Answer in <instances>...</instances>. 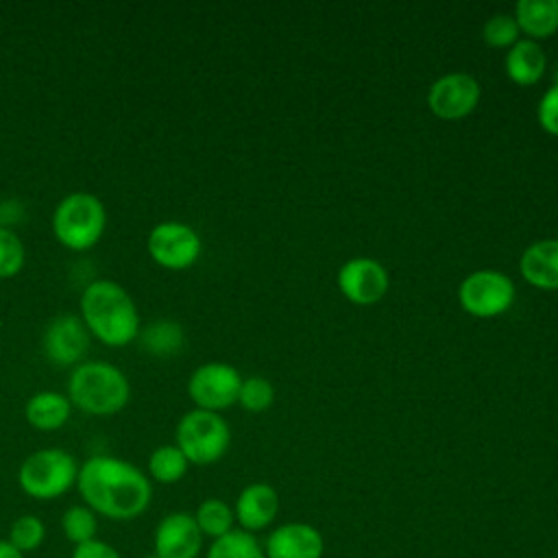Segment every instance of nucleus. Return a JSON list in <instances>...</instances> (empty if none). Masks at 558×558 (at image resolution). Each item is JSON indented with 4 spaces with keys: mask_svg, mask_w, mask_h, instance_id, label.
<instances>
[{
    "mask_svg": "<svg viewBox=\"0 0 558 558\" xmlns=\"http://www.w3.org/2000/svg\"><path fill=\"white\" fill-rule=\"evenodd\" d=\"M205 558H266V554L255 534L235 527L229 534L211 541Z\"/></svg>",
    "mask_w": 558,
    "mask_h": 558,
    "instance_id": "5701e85b",
    "label": "nucleus"
},
{
    "mask_svg": "<svg viewBox=\"0 0 558 558\" xmlns=\"http://www.w3.org/2000/svg\"><path fill=\"white\" fill-rule=\"evenodd\" d=\"M519 33H521L519 24L510 13L490 15L482 28L484 41L493 48H510L512 44L519 41Z\"/></svg>",
    "mask_w": 558,
    "mask_h": 558,
    "instance_id": "cd10ccee",
    "label": "nucleus"
},
{
    "mask_svg": "<svg viewBox=\"0 0 558 558\" xmlns=\"http://www.w3.org/2000/svg\"><path fill=\"white\" fill-rule=\"evenodd\" d=\"M76 490L83 504L109 521H133L153 501L150 477L129 460L92 456L78 466Z\"/></svg>",
    "mask_w": 558,
    "mask_h": 558,
    "instance_id": "f257e3e1",
    "label": "nucleus"
},
{
    "mask_svg": "<svg viewBox=\"0 0 558 558\" xmlns=\"http://www.w3.org/2000/svg\"><path fill=\"white\" fill-rule=\"evenodd\" d=\"M70 414H72V403L68 395H61L54 390L35 392L24 405L26 423L39 432L61 429L70 421Z\"/></svg>",
    "mask_w": 558,
    "mask_h": 558,
    "instance_id": "f3484780",
    "label": "nucleus"
},
{
    "mask_svg": "<svg viewBox=\"0 0 558 558\" xmlns=\"http://www.w3.org/2000/svg\"><path fill=\"white\" fill-rule=\"evenodd\" d=\"M137 338L148 353L161 357L179 353L185 344L183 327L174 320H155L148 327H144Z\"/></svg>",
    "mask_w": 558,
    "mask_h": 558,
    "instance_id": "412c9836",
    "label": "nucleus"
},
{
    "mask_svg": "<svg viewBox=\"0 0 558 558\" xmlns=\"http://www.w3.org/2000/svg\"><path fill=\"white\" fill-rule=\"evenodd\" d=\"M480 83L466 72H449L436 78L427 92V105L442 120H460L480 102Z\"/></svg>",
    "mask_w": 558,
    "mask_h": 558,
    "instance_id": "9b49d317",
    "label": "nucleus"
},
{
    "mask_svg": "<svg viewBox=\"0 0 558 558\" xmlns=\"http://www.w3.org/2000/svg\"><path fill=\"white\" fill-rule=\"evenodd\" d=\"M76 458L61 447L37 449L24 458L17 469V484L24 495L37 501L63 497L78 477Z\"/></svg>",
    "mask_w": 558,
    "mask_h": 558,
    "instance_id": "39448f33",
    "label": "nucleus"
},
{
    "mask_svg": "<svg viewBox=\"0 0 558 558\" xmlns=\"http://www.w3.org/2000/svg\"><path fill=\"white\" fill-rule=\"evenodd\" d=\"M0 558H24V554L17 551L9 541H0Z\"/></svg>",
    "mask_w": 558,
    "mask_h": 558,
    "instance_id": "7c9ffc66",
    "label": "nucleus"
},
{
    "mask_svg": "<svg viewBox=\"0 0 558 558\" xmlns=\"http://www.w3.org/2000/svg\"><path fill=\"white\" fill-rule=\"evenodd\" d=\"M231 442L227 421L218 412L190 410L185 412L174 429V445L183 451L190 464L207 466L218 462Z\"/></svg>",
    "mask_w": 558,
    "mask_h": 558,
    "instance_id": "423d86ee",
    "label": "nucleus"
},
{
    "mask_svg": "<svg viewBox=\"0 0 558 558\" xmlns=\"http://www.w3.org/2000/svg\"><path fill=\"white\" fill-rule=\"evenodd\" d=\"M523 279L543 290H558V238L532 242L519 259Z\"/></svg>",
    "mask_w": 558,
    "mask_h": 558,
    "instance_id": "dca6fc26",
    "label": "nucleus"
},
{
    "mask_svg": "<svg viewBox=\"0 0 558 558\" xmlns=\"http://www.w3.org/2000/svg\"><path fill=\"white\" fill-rule=\"evenodd\" d=\"M242 375L227 362H205L187 379V395L198 410L220 412L238 401Z\"/></svg>",
    "mask_w": 558,
    "mask_h": 558,
    "instance_id": "1a4fd4ad",
    "label": "nucleus"
},
{
    "mask_svg": "<svg viewBox=\"0 0 558 558\" xmlns=\"http://www.w3.org/2000/svg\"><path fill=\"white\" fill-rule=\"evenodd\" d=\"M538 122L541 126L551 133L558 135V83H554L538 100V109H536Z\"/></svg>",
    "mask_w": 558,
    "mask_h": 558,
    "instance_id": "c85d7f7f",
    "label": "nucleus"
},
{
    "mask_svg": "<svg viewBox=\"0 0 558 558\" xmlns=\"http://www.w3.org/2000/svg\"><path fill=\"white\" fill-rule=\"evenodd\" d=\"M50 225L61 246L70 251H87L105 235L107 209L92 192H70L52 209Z\"/></svg>",
    "mask_w": 558,
    "mask_h": 558,
    "instance_id": "20e7f679",
    "label": "nucleus"
},
{
    "mask_svg": "<svg viewBox=\"0 0 558 558\" xmlns=\"http://www.w3.org/2000/svg\"><path fill=\"white\" fill-rule=\"evenodd\" d=\"M78 316L89 336L107 347H126L137 340L140 310L133 296L113 279H94L78 301Z\"/></svg>",
    "mask_w": 558,
    "mask_h": 558,
    "instance_id": "f03ea898",
    "label": "nucleus"
},
{
    "mask_svg": "<svg viewBox=\"0 0 558 558\" xmlns=\"http://www.w3.org/2000/svg\"><path fill=\"white\" fill-rule=\"evenodd\" d=\"M279 512V495L277 490L266 482H253L240 490L235 497L233 514L235 523L244 532H259L266 530Z\"/></svg>",
    "mask_w": 558,
    "mask_h": 558,
    "instance_id": "2eb2a0df",
    "label": "nucleus"
},
{
    "mask_svg": "<svg viewBox=\"0 0 558 558\" xmlns=\"http://www.w3.org/2000/svg\"><path fill=\"white\" fill-rule=\"evenodd\" d=\"M458 299L471 316L493 318L508 312L514 303V283L499 270H475L462 279Z\"/></svg>",
    "mask_w": 558,
    "mask_h": 558,
    "instance_id": "6e6552de",
    "label": "nucleus"
},
{
    "mask_svg": "<svg viewBox=\"0 0 558 558\" xmlns=\"http://www.w3.org/2000/svg\"><path fill=\"white\" fill-rule=\"evenodd\" d=\"M61 532L70 543H74V547L94 541L98 534V514L85 504L70 506L61 514Z\"/></svg>",
    "mask_w": 558,
    "mask_h": 558,
    "instance_id": "b1692460",
    "label": "nucleus"
},
{
    "mask_svg": "<svg viewBox=\"0 0 558 558\" xmlns=\"http://www.w3.org/2000/svg\"><path fill=\"white\" fill-rule=\"evenodd\" d=\"M514 20L530 39L551 37L558 31V0H519Z\"/></svg>",
    "mask_w": 558,
    "mask_h": 558,
    "instance_id": "6ab92c4d",
    "label": "nucleus"
},
{
    "mask_svg": "<svg viewBox=\"0 0 558 558\" xmlns=\"http://www.w3.org/2000/svg\"><path fill=\"white\" fill-rule=\"evenodd\" d=\"M68 399L92 416H111L131 399L126 375L102 360H83L68 377Z\"/></svg>",
    "mask_w": 558,
    "mask_h": 558,
    "instance_id": "7ed1b4c3",
    "label": "nucleus"
},
{
    "mask_svg": "<svg viewBox=\"0 0 558 558\" xmlns=\"http://www.w3.org/2000/svg\"><path fill=\"white\" fill-rule=\"evenodd\" d=\"M187 469L190 462L177 445H159L148 456V477L157 484H177Z\"/></svg>",
    "mask_w": 558,
    "mask_h": 558,
    "instance_id": "4be33fe9",
    "label": "nucleus"
},
{
    "mask_svg": "<svg viewBox=\"0 0 558 558\" xmlns=\"http://www.w3.org/2000/svg\"><path fill=\"white\" fill-rule=\"evenodd\" d=\"M545 52L534 39H519L506 54V74L517 85H534L545 74Z\"/></svg>",
    "mask_w": 558,
    "mask_h": 558,
    "instance_id": "a211bd4d",
    "label": "nucleus"
},
{
    "mask_svg": "<svg viewBox=\"0 0 558 558\" xmlns=\"http://www.w3.org/2000/svg\"><path fill=\"white\" fill-rule=\"evenodd\" d=\"M194 521L203 534V538H220L225 534H229L231 530H235V514L233 508L218 499V497H207L198 504L196 512H194Z\"/></svg>",
    "mask_w": 558,
    "mask_h": 558,
    "instance_id": "aec40b11",
    "label": "nucleus"
},
{
    "mask_svg": "<svg viewBox=\"0 0 558 558\" xmlns=\"http://www.w3.org/2000/svg\"><path fill=\"white\" fill-rule=\"evenodd\" d=\"M323 534L301 521L277 525L264 543L266 558H323Z\"/></svg>",
    "mask_w": 558,
    "mask_h": 558,
    "instance_id": "4468645a",
    "label": "nucleus"
},
{
    "mask_svg": "<svg viewBox=\"0 0 558 558\" xmlns=\"http://www.w3.org/2000/svg\"><path fill=\"white\" fill-rule=\"evenodd\" d=\"M201 549L203 534L192 512H168L155 525L153 551L157 558H198Z\"/></svg>",
    "mask_w": 558,
    "mask_h": 558,
    "instance_id": "f8f14e48",
    "label": "nucleus"
},
{
    "mask_svg": "<svg viewBox=\"0 0 558 558\" xmlns=\"http://www.w3.org/2000/svg\"><path fill=\"white\" fill-rule=\"evenodd\" d=\"M46 538V525L39 517L35 514H20L17 519H13L11 527H9V543L22 551V554H31L35 549L41 547Z\"/></svg>",
    "mask_w": 558,
    "mask_h": 558,
    "instance_id": "393cba45",
    "label": "nucleus"
},
{
    "mask_svg": "<svg viewBox=\"0 0 558 558\" xmlns=\"http://www.w3.org/2000/svg\"><path fill=\"white\" fill-rule=\"evenodd\" d=\"M72 558H122V556L111 543L94 538V541H87L83 545H76L72 549Z\"/></svg>",
    "mask_w": 558,
    "mask_h": 558,
    "instance_id": "c756f323",
    "label": "nucleus"
},
{
    "mask_svg": "<svg viewBox=\"0 0 558 558\" xmlns=\"http://www.w3.org/2000/svg\"><path fill=\"white\" fill-rule=\"evenodd\" d=\"M26 262V251L22 238L9 229L0 227V279L15 277Z\"/></svg>",
    "mask_w": 558,
    "mask_h": 558,
    "instance_id": "a878e982",
    "label": "nucleus"
},
{
    "mask_svg": "<svg viewBox=\"0 0 558 558\" xmlns=\"http://www.w3.org/2000/svg\"><path fill=\"white\" fill-rule=\"evenodd\" d=\"M44 355L50 364L65 368L78 366L89 349V331L76 314H59L54 316L41 338Z\"/></svg>",
    "mask_w": 558,
    "mask_h": 558,
    "instance_id": "9d476101",
    "label": "nucleus"
},
{
    "mask_svg": "<svg viewBox=\"0 0 558 558\" xmlns=\"http://www.w3.org/2000/svg\"><path fill=\"white\" fill-rule=\"evenodd\" d=\"M340 292L355 305L377 303L388 290V272L373 257H351L338 270Z\"/></svg>",
    "mask_w": 558,
    "mask_h": 558,
    "instance_id": "ddd939ff",
    "label": "nucleus"
},
{
    "mask_svg": "<svg viewBox=\"0 0 558 558\" xmlns=\"http://www.w3.org/2000/svg\"><path fill=\"white\" fill-rule=\"evenodd\" d=\"M146 251L150 259L166 270H185L201 257V235L181 220L157 222L146 238Z\"/></svg>",
    "mask_w": 558,
    "mask_h": 558,
    "instance_id": "0eeeda50",
    "label": "nucleus"
},
{
    "mask_svg": "<svg viewBox=\"0 0 558 558\" xmlns=\"http://www.w3.org/2000/svg\"><path fill=\"white\" fill-rule=\"evenodd\" d=\"M275 401V388L266 377L253 375L242 379L240 392H238V403L248 410V412H264L272 405Z\"/></svg>",
    "mask_w": 558,
    "mask_h": 558,
    "instance_id": "bb28decb",
    "label": "nucleus"
}]
</instances>
